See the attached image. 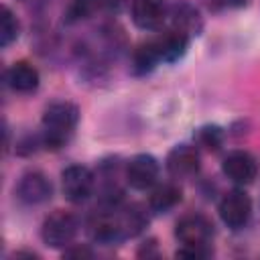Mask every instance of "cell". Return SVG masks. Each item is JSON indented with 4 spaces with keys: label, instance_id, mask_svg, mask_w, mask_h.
I'll return each mask as SVG.
<instances>
[{
    "label": "cell",
    "instance_id": "obj_14",
    "mask_svg": "<svg viewBox=\"0 0 260 260\" xmlns=\"http://www.w3.org/2000/svg\"><path fill=\"white\" fill-rule=\"evenodd\" d=\"M160 61V55L156 51L154 39H148L144 43H140L134 51H132V61H130V69L134 75H144L148 71H152Z\"/></svg>",
    "mask_w": 260,
    "mask_h": 260
},
{
    "label": "cell",
    "instance_id": "obj_21",
    "mask_svg": "<svg viewBox=\"0 0 260 260\" xmlns=\"http://www.w3.org/2000/svg\"><path fill=\"white\" fill-rule=\"evenodd\" d=\"M124 2H126V0H100V6H102V10H106V12H118V10L124 6Z\"/></svg>",
    "mask_w": 260,
    "mask_h": 260
},
{
    "label": "cell",
    "instance_id": "obj_10",
    "mask_svg": "<svg viewBox=\"0 0 260 260\" xmlns=\"http://www.w3.org/2000/svg\"><path fill=\"white\" fill-rule=\"evenodd\" d=\"M201 167V158L195 146L191 144H177L167 154V171L175 179H189Z\"/></svg>",
    "mask_w": 260,
    "mask_h": 260
},
{
    "label": "cell",
    "instance_id": "obj_18",
    "mask_svg": "<svg viewBox=\"0 0 260 260\" xmlns=\"http://www.w3.org/2000/svg\"><path fill=\"white\" fill-rule=\"evenodd\" d=\"M100 10H102L100 0H71V4L67 8V22H77V20L89 18Z\"/></svg>",
    "mask_w": 260,
    "mask_h": 260
},
{
    "label": "cell",
    "instance_id": "obj_15",
    "mask_svg": "<svg viewBox=\"0 0 260 260\" xmlns=\"http://www.w3.org/2000/svg\"><path fill=\"white\" fill-rule=\"evenodd\" d=\"M179 201H181V189L173 183H162V185L154 187V191L148 197V205L156 213H165V211L173 209Z\"/></svg>",
    "mask_w": 260,
    "mask_h": 260
},
{
    "label": "cell",
    "instance_id": "obj_3",
    "mask_svg": "<svg viewBox=\"0 0 260 260\" xmlns=\"http://www.w3.org/2000/svg\"><path fill=\"white\" fill-rule=\"evenodd\" d=\"M175 236L183 246H209L213 238V225L205 215L187 213L177 221Z\"/></svg>",
    "mask_w": 260,
    "mask_h": 260
},
{
    "label": "cell",
    "instance_id": "obj_20",
    "mask_svg": "<svg viewBox=\"0 0 260 260\" xmlns=\"http://www.w3.org/2000/svg\"><path fill=\"white\" fill-rule=\"evenodd\" d=\"M205 6L213 12H221V10H230V8H240L244 6L248 0H203Z\"/></svg>",
    "mask_w": 260,
    "mask_h": 260
},
{
    "label": "cell",
    "instance_id": "obj_17",
    "mask_svg": "<svg viewBox=\"0 0 260 260\" xmlns=\"http://www.w3.org/2000/svg\"><path fill=\"white\" fill-rule=\"evenodd\" d=\"M20 24L14 16V12L8 6H2V16H0V45L8 47L16 37H18Z\"/></svg>",
    "mask_w": 260,
    "mask_h": 260
},
{
    "label": "cell",
    "instance_id": "obj_16",
    "mask_svg": "<svg viewBox=\"0 0 260 260\" xmlns=\"http://www.w3.org/2000/svg\"><path fill=\"white\" fill-rule=\"evenodd\" d=\"M193 138H195V142H197L201 148L215 152V150L221 148V144H223V140H225V132H223V128L217 126V124H205V126H201V128L195 130V136H193Z\"/></svg>",
    "mask_w": 260,
    "mask_h": 260
},
{
    "label": "cell",
    "instance_id": "obj_4",
    "mask_svg": "<svg viewBox=\"0 0 260 260\" xmlns=\"http://www.w3.org/2000/svg\"><path fill=\"white\" fill-rule=\"evenodd\" d=\"M93 173L83 165H71L61 173V187L63 195L71 203L85 201L93 191Z\"/></svg>",
    "mask_w": 260,
    "mask_h": 260
},
{
    "label": "cell",
    "instance_id": "obj_2",
    "mask_svg": "<svg viewBox=\"0 0 260 260\" xmlns=\"http://www.w3.org/2000/svg\"><path fill=\"white\" fill-rule=\"evenodd\" d=\"M77 217L69 211L63 209H55L51 215L45 217L43 228H41V236L43 242L51 248H63L67 246L75 234H77Z\"/></svg>",
    "mask_w": 260,
    "mask_h": 260
},
{
    "label": "cell",
    "instance_id": "obj_7",
    "mask_svg": "<svg viewBox=\"0 0 260 260\" xmlns=\"http://www.w3.org/2000/svg\"><path fill=\"white\" fill-rule=\"evenodd\" d=\"M160 173V165L152 154H136L126 165V183L136 191L150 189Z\"/></svg>",
    "mask_w": 260,
    "mask_h": 260
},
{
    "label": "cell",
    "instance_id": "obj_9",
    "mask_svg": "<svg viewBox=\"0 0 260 260\" xmlns=\"http://www.w3.org/2000/svg\"><path fill=\"white\" fill-rule=\"evenodd\" d=\"M167 18H169L173 30H179V32L187 35L189 39L199 35L203 28V20L199 16V10L187 0H175L169 6Z\"/></svg>",
    "mask_w": 260,
    "mask_h": 260
},
{
    "label": "cell",
    "instance_id": "obj_12",
    "mask_svg": "<svg viewBox=\"0 0 260 260\" xmlns=\"http://www.w3.org/2000/svg\"><path fill=\"white\" fill-rule=\"evenodd\" d=\"M154 45H156V51L160 55V61L162 63H173V61H179L187 53L189 37L179 32V30L169 28V30L154 37Z\"/></svg>",
    "mask_w": 260,
    "mask_h": 260
},
{
    "label": "cell",
    "instance_id": "obj_1",
    "mask_svg": "<svg viewBox=\"0 0 260 260\" xmlns=\"http://www.w3.org/2000/svg\"><path fill=\"white\" fill-rule=\"evenodd\" d=\"M79 122V110L71 102H53L43 114V146L57 150L65 146Z\"/></svg>",
    "mask_w": 260,
    "mask_h": 260
},
{
    "label": "cell",
    "instance_id": "obj_13",
    "mask_svg": "<svg viewBox=\"0 0 260 260\" xmlns=\"http://www.w3.org/2000/svg\"><path fill=\"white\" fill-rule=\"evenodd\" d=\"M6 81H8V85H10L14 91H18V93H32V91L39 87L41 75H39V71H37L30 63L18 61V63H14V65L8 69Z\"/></svg>",
    "mask_w": 260,
    "mask_h": 260
},
{
    "label": "cell",
    "instance_id": "obj_11",
    "mask_svg": "<svg viewBox=\"0 0 260 260\" xmlns=\"http://www.w3.org/2000/svg\"><path fill=\"white\" fill-rule=\"evenodd\" d=\"M169 14L167 0H134L132 2V20L142 30L158 28Z\"/></svg>",
    "mask_w": 260,
    "mask_h": 260
},
{
    "label": "cell",
    "instance_id": "obj_22",
    "mask_svg": "<svg viewBox=\"0 0 260 260\" xmlns=\"http://www.w3.org/2000/svg\"><path fill=\"white\" fill-rule=\"evenodd\" d=\"M65 256H91V252L87 248H75V250L65 252Z\"/></svg>",
    "mask_w": 260,
    "mask_h": 260
},
{
    "label": "cell",
    "instance_id": "obj_6",
    "mask_svg": "<svg viewBox=\"0 0 260 260\" xmlns=\"http://www.w3.org/2000/svg\"><path fill=\"white\" fill-rule=\"evenodd\" d=\"M14 193H16V199L24 205H41L51 199L53 185L47 179V175H43L41 171H28L20 177Z\"/></svg>",
    "mask_w": 260,
    "mask_h": 260
},
{
    "label": "cell",
    "instance_id": "obj_19",
    "mask_svg": "<svg viewBox=\"0 0 260 260\" xmlns=\"http://www.w3.org/2000/svg\"><path fill=\"white\" fill-rule=\"evenodd\" d=\"M209 254V246H183L181 250H177V258H207Z\"/></svg>",
    "mask_w": 260,
    "mask_h": 260
},
{
    "label": "cell",
    "instance_id": "obj_8",
    "mask_svg": "<svg viewBox=\"0 0 260 260\" xmlns=\"http://www.w3.org/2000/svg\"><path fill=\"white\" fill-rule=\"evenodd\" d=\"M223 175L236 185H250L256 179L258 162L248 150H232L221 162Z\"/></svg>",
    "mask_w": 260,
    "mask_h": 260
},
{
    "label": "cell",
    "instance_id": "obj_5",
    "mask_svg": "<svg viewBox=\"0 0 260 260\" xmlns=\"http://www.w3.org/2000/svg\"><path fill=\"white\" fill-rule=\"evenodd\" d=\"M252 215V201L244 191H230L219 201V217L230 230H242Z\"/></svg>",
    "mask_w": 260,
    "mask_h": 260
}]
</instances>
